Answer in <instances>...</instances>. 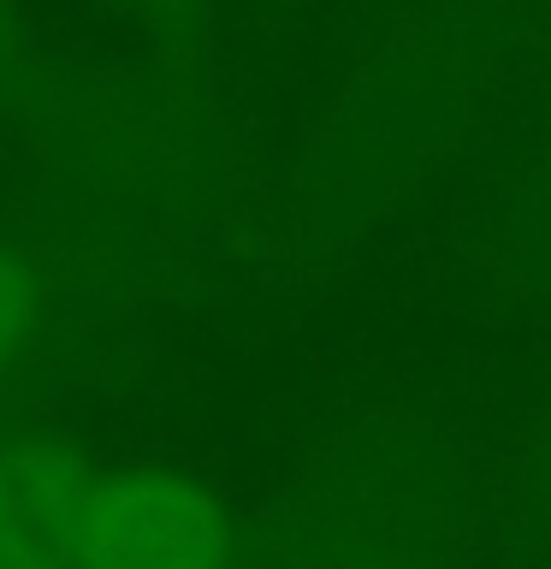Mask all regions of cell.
<instances>
[{
	"mask_svg": "<svg viewBox=\"0 0 551 569\" xmlns=\"http://www.w3.org/2000/svg\"><path fill=\"white\" fill-rule=\"evenodd\" d=\"M226 522L202 487L160 469L119 475L89 498V569H220Z\"/></svg>",
	"mask_w": 551,
	"mask_h": 569,
	"instance_id": "cell-1",
	"label": "cell"
},
{
	"mask_svg": "<svg viewBox=\"0 0 551 569\" xmlns=\"http://www.w3.org/2000/svg\"><path fill=\"white\" fill-rule=\"evenodd\" d=\"M89 480L66 445H7L0 451V569H66L83 551Z\"/></svg>",
	"mask_w": 551,
	"mask_h": 569,
	"instance_id": "cell-2",
	"label": "cell"
},
{
	"mask_svg": "<svg viewBox=\"0 0 551 569\" xmlns=\"http://www.w3.org/2000/svg\"><path fill=\"white\" fill-rule=\"evenodd\" d=\"M24 309H30V284H24V273L0 256V350L12 345V332L24 327Z\"/></svg>",
	"mask_w": 551,
	"mask_h": 569,
	"instance_id": "cell-3",
	"label": "cell"
}]
</instances>
